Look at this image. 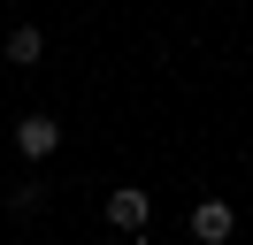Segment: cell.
<instances>
[{
    "label": "cell",
    "mask_w": 253,
    "mask_h": 245,
    "mask_svg": "<svg viewBox=\"0 0 253 245\" xmlns=\"http://www.w3.org/2000/svg\"><path fill=\"white\" fill-rule=\"evenodd\" d=\"M146 222H154V192H146V184H115L108 192V230L146 238Z\"/></svg>",
    "instance_id": "obj_1"
},
{
    "label": "cell",
    "mask_w": 253,
    "mask_h": 245,
    "mask_svg": "<svg viewBox=\"0 0 253 245\" xmlns=\"http://www.w3.org/2000/svg\"><path fill=\"white\" fill-rule=\"evenodd\" d=\"M230 238H238L230 199H192V245H230Z\"/></svg>",
    "instance_id": "obj_2"
},
{
    "label": "cell",
    "mask_w": 253,
    "mask_h": 245,
    "mask_svg": "<svg viewBox=\"0 0 253 245\" xmlns=\"http://www.w3.org/2000/svg\"><path fill=\"white\" fill-rule=\"evenodd\" d=\"M54 146H62V122L54 115H16V153L23 161H54Z\"/></svg>",
    "instance_id": "obj_3"
},
{
    "label": "cell",
    "mask_w": 253,
    "mask_h": 245,
    "mask_svg": "<svg viewBox=\"0 0 253 245\" xmlns=\"http://www.w3.org/2000/svg\"><path fill=\"white\" fill-rule=\"evenodd\" d=\"M0 54L16 61V69H39V61H46V31H39V23H16V31H8V46H0Z\"/></svg>",
    "instance_id": "obj_4"
}]
</instances>
